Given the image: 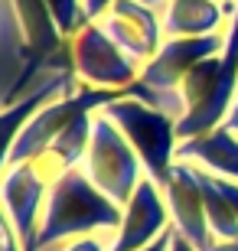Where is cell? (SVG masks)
<instances>
[{
	"label": "cell",
	"instance_id": "11",
	"mask_svg": "<svg viewBox=\"0 0 238 251\" xmlns=\"http://www.w3.org/2000/svg\"><path fill=\"white\" fill-rule=\"evenodd\" d=\"M49 186L33 173L29 163H17V167H7V173L0 176V199L7 205L10 219L17 225V232L23 235V242H29L36 235L39 215H43V205H46Z\"/></svg>",
	"mask_w": 238,
	"mask_h": 251
},
{
	"label": "cell",
	"instance_id": "25",
	"mask_svg": "<svg viewBox=\"0 0 238 251\" xmlns=\"http://www.w3.org/2000/svg\"><path fill=\"white\" fill-rule=\"evenodd\" d=\"M147 7H160V3H163V0H144ZM219 3H229V0H219Z\"/></svg>",
	"mask_w": 238,
	"mask_h": 251
},
{
	"label": "cell",
	"instance_id": "16",
	"mask_svg": "<svg viewBox=\"0 0 238 251\" xmlns=\"http://www.w3.org/2000/svg\"><path fill=\"white\" fill-rule=\"evenodd\" d=\"M46 3H49V13H53L55 26H59V33L65 39H75L92 23L88 13H85V0H46Z\"/></svg>",
	"mask_w": 238,
	"mask_h": 251
},
{
	"label": "cell",
	"instance_id": "24",
	"mask_svg": "<svg viewBox=\"0 0 238 251\" xmlns=\"http://www.w3.org/2000/svg\"><path fill=\"white\" fill-rule=\"evenodd\" d=\"M212 251H238V238H235V242H222V238H219V242L212 245Z\"/></svg>",
	"mask_w": 238,
	"mask_h": 251
},
{
	"label": "cell",
	"instance_id": "10",
	"mask_svg": "<svg viewBox=\"0 0 238 251\" xmlns=\"http://www.w3.org/2000/svg\"><path fill=\"white\" fill-rule=\"evenodd\" d=\"M98 23L140 65H147L163 46V23L144 0H118Z\"/></svg>",
	"mask_w": 238,
	"mask_h": 251
},
{
	"label": "cell",
	"instance_id": "17",
	"mask_svg": "<svg viewBox=\"0 0 238 251\" xmlns=\"http://www.w3.org/2000/svg\"><path fill=\"white\" fill-rule=\"evenodd\" d=\"M0 251H26V242H23V235L17 232V225L10 219L3 199H0Z\"/></svg>",
	"mask_w": 238,
	"mask_h": 251
},
{
	"label": "cell",
	"instance_id": "18",
	"mask_svg": "<svg viewBox=\"0 0 238 251\" xmlns=\"http://www.w3.org/2000/svg\"><path fill=\"white\" fill-rule=\"evenodd\" d=\"M49 251H111V245L101 235H85V238H69V242L55 245Z\"/></svg>",
	"mask_w": 238,
	"mask_h": 251
},
{
	"label": "cell",
	"instance_id": "15",
	"mask_svg": "<svg viewBox=\"0 0 238 251\" xmlns=\"http://www.w3.org/2000/svg\"><path fill=\"white\" fill-rule=\"evenodd\" d=\"M196 179H199V186H202V199H206V215H209L212 235L222 238V242H235L238 238V215L232 209V202L222 196V189L215 186V176H212L209 170L196 167Z\"/></svg>",
	"mask_w": 238,
	"mask_h": 251
},
{
	"label": "cell",
	"instance_id": "7",
	"mask_svg": "<svg viewBox=\"0 0 238 251\" xmlns=\"http://www.w3.org/2000/svg\"><path fill=\"white\" fill-rule=\"evenodd\" d=\"M225 49V33L215 36H192V39H166L160 52L140 69L137 82L150 92H176L180 82L202 62Z\"/></svg>",
	"mask_w": 238,
	"mask_h": 251
},
{
	"label": "cell",
	"instance_id": "20",
	"mask_svg": "<svg viewBox=\"0 0 238 251\" xmlns=\"http://www.w3.org/2000/svg\"><path fill=\"white\" fill-rule=\"evenodd\" d=\"M215 176V173H212ZM215 186L222 189V196L232 202V209H235V215H238V183L235 179H225V176H215Z\"/></svg>",
	"mask_w": 238,
	"mask_h": 251
},
{
	"label": "cell",
	"instance_id": "5",
	"mask_svg": "<svg viewBox=\"0 0 238 251\" xmlns=\"http://www.w3.org/2000/svg\"><path fill=\"white\" fill-rule=\"evenodd\" d=\"M69 65L75 78L92 88H131L144 69L111 39L101 23H88L75 39H69Z\"/></svg>",
	"mask_w": 238,
	"mask_h": 251
},
{
	"label": "cell",
	"instance_id": "14",
	"mask_svg": "<svg viewBox=\"0 0 238 251\" xmlns=\"http://www.w3.org/2000/svg\"><path fill=\"white\" fill-rule=\"evenodd\" d=\"M176 157L209 170L215 176H225V179H235L238 183V134H232L225 124L209 130V134L180 140Z\"/></svg>",
	"mask_w": 238,
	"mask_h": 251
},
{
	"label": "cell",
	"instance_id": "12",
	"mask_svg": "<svg viewBox=\"0 0 238 251\" xmlns=\"http://www.w3.org/2000/svg\"><path fill=\"white\" fill-rule=\"evenodd\" d=\"M72 78L75 75L69 72V69H65V72H53L49 78H43L26 98L0 108V176H3L7 167H10V153H13V144H17L20 130L26 127L29 118H33L43 104H49L53 98H59V95H65V92H72Z\"/></svg>",
	"mask_w": 238,
	"mask_h": 251
},
{
	"label": "cell",
	"instance_id": "8",
	"mask_svg": "<svg viewBox=\"0 0 238 251\" xmlns=\"http://www.w3.org/2000/svg\"><path fill=\"white\" fill-rule=\"evenodd\" d=\"M166 209H170V222L186 242H192L199 251H212V245L219 242L209 228V215H206V199H202V186L196 179V167L192 163H173V173L163 186Z\"/></svg>",
	"mask_w": 238,
	"mask_h": 251
},
{
	"label": "cell",
	"instance_id": "4",
	"mask_svg": "<svg viewBox=\"0 0 238 251\" xmlns=\"http://www.w3.org/2000/svg\"><path fill=\"white\" fill-rule=\"evenodd\" d=\"M82 170L88 173V179L95 186L108 196L111 202H118L121 209L131 202L137 183L147 176L137 150L128 144L121 127L105 111H95L92 140H88V153L82 160Z\"/></svg>",
	"mask_w": 238,
	"mask_h": 251
},
{
	"label": "cell",
	"instance_id": "1",
	"mask_svg": "<svg viewBox=\"0 0 238 251\" xmlns=\"http://www.w3.org/2000/svg\"><path fill=\"white\" fill-rule=\"evenodd\" d=\"M121 219H124V209L111 202L82 167H75L49 189L33 242L39 251H49L69 238L118 232Z\"/></svg>",
	"mask_w": 238,
	"mask_h": 251
},
{
	"label": "cell",
	"instance_id": "2",
	"mask_svg": "<svg viewBox=\"0 0 238 251\" xmlns=\"http://www.w3.org/2000/svg\"><path fill=\"white\" fill-rule=\"evenodd\" d=\"M183 118L176 121V137L189 140L222 127L238 98V10L225 29V49L212 59H202L180 82Z\"/></svg>",
	"mask_w": 238,
	"mask_h": 251
},
{
	"label": "cell",
	"instance_id": "21",
	"mask_svg": "<svg viewBox=\"0 0 238 251\" xmlns=\"http://www.w3.org/2000/svg\"><path fill=\"white\" fill-rule=\"evenodd\" d=\"M170 251H199V248H196L192 242H186L183 235H180V232L173 228V238H170Z\"/></svg>",
	"mask_w": 238,
	"mask_h": 251
},
{
	"label": "cell",
	"instance_id": "22",
	"mask_svg": "<svg viewBox=\"0 0 238 251\" xmlns=\"http://www.w3.org/2000/svg\"><path fill=\"white\" fill-rule=\"evenodd\" d=\"M170 238H173V225H170V228H166V232L160 235L150 248H144V251H170Z\"/></svg>",
	"mask_w": 238,
	"mask_h": 251
},
{
	"label": "cell",
	"instance_id": "19",
	"mask_svg": "<svg viewBox=\"0 0 238 251\" xmlns=\"http://www.w3.org/2000/svg\"><path fill=\"white\" fill-rule=\"evenodd\" d=\"M114 3H118V0H85V13H88V20H92V23H98V20L105 17L111 7H114Z\"/></svg>",
	"mask_w": 238,
	"mask_h": 251
},
{
	"label": "cell",
	"instance_id": "23",
	"mask_svg": "<svg viewBox=\"0 0 238 251\" xmlns=\"http://www.w3.org/2000/svg\"><path fill=\"white\" fill-rule=\"evenodd\" d=\"M225 127H229L232 134H238V98H235V104H232L229 118H225Z\"/></svg>",
	"mask_w": 238,
	"mask_h": 251
},
{
	"label": "cell",
	"instance_id": "3",
	"mask_svg": "<svg viewBox=\"0 0 238 251\" xmlns=\"http://www.w3.org/2000/svg\"><path fill=\"white\" fill-rule=\"evenodd\" d=\"M101 111L121 127L128 144L137 150L140 163H144V173L163 189L170 173H173V163H176L173 157H176V147H180L176 118L160 111V108H154V104L140 101V98H131V95L111 101Z\"/></svg>",
	"mask_w": 238,
	"mask_h": 251
},
{
	"label": "cell",
	"instance_id": "13",
	"mask_svg": "<svg viewBox=\"0 0 238 251\" xmlns=\"http://www.w3.org/2000/svg\"><path fill=\"white\" fill-rule=\"evenodd\" d=\"M163 36L166 39H192V36H215L225 26V3L219 0H163Z\"/></svg>",
	"mask_w": 238,
	"mask_h": 251
},
{
	"label": "cell",
	"instance_id": "26",
	"mask_svg": "<svg viewBox=\"0 0 238 251\" xmlns=\"http://www.w3.org/2000/svg\"><path fill=\"white\" fill-rule=\"evenodd\" d=\"M26 251H39V248H36V242H33V238H29V242H26Z\"/></svg>",
	"mask_w": 238,
	"mask_h": 251
},
{
	"label": "cell",
	"instance_id": "6",
	"mask_svg": "<svg viewBox=\"0 0 238 251\" xmlns=\"http://www.w3.org/2000/svg\"><path fill=\"white\" fill-rule=\"evenodd\" d=\"M10 3H13V13H17L20 36H23V52H26V69L20 72V78L13 82V88L7 95V101L13 104L33 92L29 78L39 69H53L55 59L69 62V39L59 33L46 0H10Z\"/></svg>",
	"mask_w": 238,
	"mask_h": 251
},
{
	"label": "cell",
	"instance_id": "9",
	"mask_svg": "<svg viewBox=\"0 0 238 251\" xmlns=\"http://www.w3.org/2000/svg\"><path fill=\"white\" fill-rule=\"evenodd\" d=\"M170 209H166V196L150 176H144L124 205V219L121 228L111 238V251H144L170 228Z\"/></svg>",
	"mask_w": 238,
	"mask_h": 251
}]
</instances>
